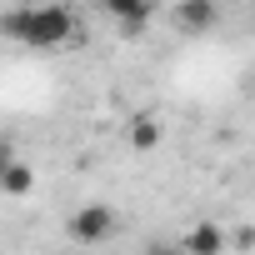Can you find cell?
Listing matches in <instances>:
<instances>
[{"instance_id": "obj_3", "label": "cell", "mask_w": 255, "mask_h": 255, "mask_svg": "<svg viewBox=\"0 0 255 255\" xmlns=\"http://www.w3.org/2000/svg\"><path fill=\"white\" fill-rule=\"evenodd\" d=\"M175 25L185 35H205L220 25V0H180L175 5Z\"/></svg>"}, {"instance_id": "obj_8", "label": "cell", "mask_w": 255, "mask_h": 255, "mask_svg": "<svg viewBox=\"0 0 255 255\" xmlns=\"http://www.w3.org/2000/svg\"><path fill=\"white\" fill-rule=\"evenodd\" d=\"M10 160H15V140H10V135H5V130H0V170H5V165H10Z\"/></svg>"}, {"instance_id": "obj_5", "label": "cell", "mask_w": 255, "mask_h": 255, "mask_svg": "<svg viewBox=\"0 0 255 255\" xmlns=\"http://www.w3.org/2000/svg\"><path fill=\"white\" fill-rule=\"evenodd\" d=\"M185 255H220L225 250V230L215 225V220H200V225H190L185 230V245H180Z\"/></svg>"}, {"instance_id": "obj_9", "label": "cell", "mask_w": 255, "mask_h": 255, "mask_svg": "<svg viewBox=\"0 0 255 255\" xmlns=\"http://www.w3.org/2000/svg\"><path fill=\"white\" fill-rule=\"evenodd\" d=\"M145 255H185V250H175V245H155V250H145Z\"/></svg>"}, {"instance_id": "obj_1", "label": "cell", "mask_w": 255, "mask_h": 255, "mask_svg": "<svg viewBox=\"0 0 255 255\" xmlns=\"http://www.w3.org/2000/svg\"><path fill=\"white\" fill-rule=\"evenodd\" d=\"M0 35L5 40H20L30 50H55L75 35V15L70 5H60V0H45V5H15L0 15Z\"/></svg>"}, {"instance_id": "obj_6", "label": "cell", "mask_w": 255, "mask_h": 255, "mask_svg": "<svg viewBox=\"0 0 255 255\" xmlns=\"http://www.w3.org/2000/svg\"><path fill=\"white\" fill-rule=\"evenodd\" d=\"M30 190H35V170L25 160H10L0 170V195H30Z\"/></svg>"}, {"instance_id": "obj_7", "label": "cell", "mask_w": 255, "mask_h": 255, "mask_svg": "<svg viewBox=\"0 0 255 255\" xmlns=\"http://www.w3.org/2000/svg\"><path fill=\"white\" fill-rule=\"evenodd\" d=\"M125 140H130V145H135L140 155H150V150L160 145V125H155L150 115H135L130 125H125Z\"/></svg>"}, {"instance_id": "obj_4", "label": "cell", "mask_w": 255, "mask_h": 255, "mask_svg": "<svg viewBox=\"0 0 255 255\" xmlns=\"http://www.w3.org/2000/svg\"><path fill=\"white\" fill-rule=\"evenodd\" d=\"M100 5H105V15L125 30V35H140L145 25H150V0H100Z\"/></svg>"}, {"instance_id": "obj_2", "label": "cell", "mask_w": 255, "mask_h": 255, "mask_svg": "<svg viewBox=\"0 0 255 255\" xmlns=\"http://www.w3.org/2000/svg\"><path fill=\"white\" fill-rule=\"evenodd\" d=\"M115 210L110 205H100V200H90V205H80L70 220H65V235L75 240V245H105L110 235H115Z\"/></svg>"}]
</instances>
